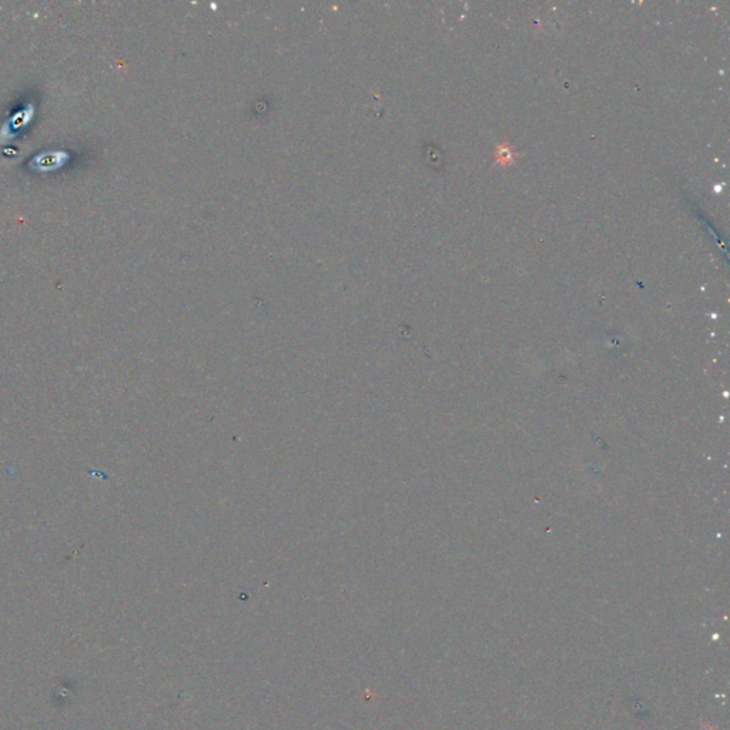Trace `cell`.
<instances>
[{"label": "cell", "instance_id": "obj_1", "mask_svg": "<svg viewBox=\"0 0 730 730\" xmlns=\"http://www.w3.org/2000/svg\"><path fill=\"white\" fill-rule=\"evenodd\" d=\"M66 157L67 156L61 152H49L36 157V160H33V164L36 163V169L39 170H50L60 167L66 162Z\"/></svg>", "mask_w": 730, "mask_h": 730}, {"label": "cell", "instance_id": "obj_2", "mask_svg": "<svg viewBox=\"0 0 730 730\" xmlns=\"http://www.w3.org/2000/svg\"><path fill=\"white\" fill-rule=\"evenodd\" d=\"M30 114H32V107H30V106H29L28 109H23L22 112L16 113V114H15V116L12 117V120H11L12 128L15 130V128H19L20 126L26 124V123L29 121V117H30Z\"/></svg>", "mask_w": 730, "mask_h": 730}]
</instances>
